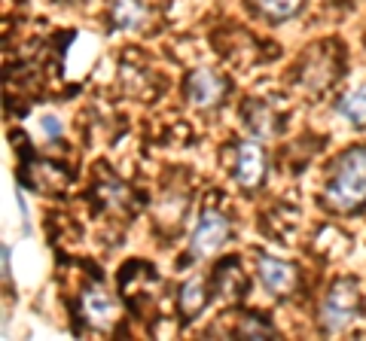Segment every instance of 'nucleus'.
I'll return each mask as SVG.
<instances>
[{
	"label": "nucleus",
	"mask_w": 366,
	"mask_h": 341,
	"mask_svg": "<svg viewBox=\"0 0 366 341\" xmlns=\"http://www.w3.org/2000/svg\"><path fill=\"white\" fill-rule=\"evenodd\" d=\"M327 204L336 213H354L366 204V146H351L336 158L327 180Z\"/></svg>",
	"instance_id": "nucleus-1"
},
{
	"label": "nucleus",
	"mask_w": 366,
	"mask_h": 341,
	"mask_svg": "<svg viewBox=\"0 0 366 341\" xmlns=\"http://www.w3.org/2000/svg\"><path fill=\"white\" fill-rule=\"evenodd\" d=\"M360 314V295H357V280L342 278L327 290L324 302H320V329L324 332H342L354 323Z\"/></svg>",
	"instance_id": "nucleus-2"
},
{
	"label": "nucleus",
	"mask_w": 366,
	"mask_h": 341,
	"mask_svg": "<svg viewBox=\"0 0 366 341\" xmlns=\"http://www.w3.org/2000/svg\"><path fill=\"white\" fill-rule=\"evenodd\" d=\"M229 232H232V225L223 213L217 210H204L199 225L192 229V238H189V259H208L214 256L217 250L226 244Z\"/></svg>",
	"instance_id": "nucleus-3"
},
{
	"label": "nucleus",
	"mask_w": 366,
	"mask_h": 341,
	"mask_svg": "<svg viewBox=\"0 0 366 341\" xmlns=\"http://www.w3.org/2000/svg\"><path fill=\"white\" fill-rule=\"evenodd\" d=\"M223 95H226V83L208 67H199L187 76V98L192 107L199 110H214L223 104Z\"/></svg>",
	"instance_id": "nucleus-4"
},
{
	"label": "nucleus",
	"mask_w": 366,
	"mask_h": 341,
	"mask_svg": "<svg viewBox=\"0 0 366 341\" xmlns=\"http://www.w3.org/2000/svg\"><path fill=\"white\" fill-rule=\"evenodd\" d=\"M235 180L242 189H257L266 180V153L257 141L238 143L235 153Z\"/></svg>",
	"instance_id": "nucleus-5"
},
{
	"label": "nucleus",
	"mask_w": 366,
	"mask_h": 341,
	"mask_svg": "<svg viewBox=\"0 0 366 341\" xmlns=\"http://www.w3.org/2000/svg\"><path fill=\"white\" fill-rule=\"evenodd\" d=\"M259 280L262 287L274 295H287L293 287H296V268L290 263H284L278 256H259Z\"/></svg>",
	"instance_id": "nucleus-6"
},
{
	"label": "nucleus",
	"mask_w": 366,
	"mask_h": 341,
	"mask_svg": "<svg viewBox=\"0 0 366 341\" xmlns=\"http://www.w3.org/2000/svg\"><path fill=\"white\" fill-rule=\"evenodd\" d=\"M211 280L208 278H189L187 283L180 287L177 292V305H180V314L183 320H196V317L204 311V305L211 302Z\"/></svg>",
	"instance_id": "nucleus-7"
},
{
	"label": "nucleus",
	"mask_w": 366,
	"mask_h": 341,
	"mask_svg": "<svg viewBox=\"0 0 366 341\" xmlns=\"http://www.w3.org/2000/svg\"><path fill=\"white\" fill-rule=\"evenodd\" d=\"M117 314H119V308H117V302H113L107 292L89 290L83 295V317L95 329H110L113 320H117Z\"/></svg>",
	"instance_id": "nucleus-8"
},
{
	"label": "nucleus",
	"mask_w": 366,
	"mask_h": 341,
	"mask_svg": "<svg viewBox=\"0 0 366 341\" xmlns=\"http://www.w3.org/2000/svg\"><path fill=\"white\" fill-rule=\"evenodd\" d=\"M302 6H305V0H250V9H254L259 19L272 21V25L293 19Z\"/></svg>",
	"instance_id": "nucleus-9"
},
{
	"label": "nucleus",
	"mask_w": 366,
	"mask_h": 341,
	"mask_svg": "<svg viewBox=\"0 0 366 341\" xmlns=\"http://www.w3.org/2000/svg\"><path fill=\"white\" fill-rule=\"evenodd\" d=\"M110 19L117 21L119 31H137L147 21V6L144 0H113Z\"/></svg>",
	"instance_id": "nucleus-10"
},
{
	"label": "nucleus",
	"mask_w": 366,
	"mask_h": 341,
	"mask_svg": "<svg viewBox=\"0 0 366 341\" xmlns=\"http://www.w3.org/2000/svg\"><path fill=\"white\" fill-rule=\"evenodd\" d=\"M339 113L342 119H348L354 128H363L366 125V83L351 88V92L339 101Z\"/></svg>",
	"instance_id": "nucleus-11"
},
{
	"label": "nucleus",
	"mask_w": 366,
	"mask_h": 341,
	"mask_svg": "<svg viewBox=\"0 0 366 341\" xmlns=\"http://www.w3.org/2000/svg\"><path fill=\"white\" fill-rule=\"evenodd\" d=\"M238 332L242 335H272V326L269 323H262V320H254V317H250V320L238 329Z\"/></svg>",
	"instance_id": "nucleus-12"
},
{
	"label": "nucleus",
	"mask_w": 366,
	"mask_h": 341,
	"mask_svg": "<svg viewBox=\"0 0 366 341\" xmlns=\"http://www.w3.org/2000/svg\"><path fill=\"white\" fill-rule=\"evenodd\" d=\"M43 128H46L49 138H59V134H61V125L55 122V116H43Z\"/></svg>",
	"instance_id": "nucleus-13"
}]
</instances>
